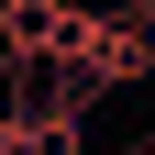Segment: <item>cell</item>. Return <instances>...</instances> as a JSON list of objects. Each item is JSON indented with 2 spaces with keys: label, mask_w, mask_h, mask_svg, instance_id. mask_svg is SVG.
I'll return each instance as SVG.
<instances>
[{
  "label": "cell",
  "mask_w": 155,
  "mask_h": 155,
  "mask_svg": "<svg viewBox=\"0 0 155 155\" xmlns=\"http://www.w3.org/2000/svg\"><path fill=\"white\" fill-rule=\"evenodd\" d=\"M89 45V0H11L0 11V89H22L33 67H67Z\"/></svg>",
  "instance_id": "obj_1"
},
{
  "label": "cell",
  "mask_w": 155,
  "mask_h": 155,
  "mask_svg": "<svg viewBox=\"0 0 155 155\" xmlns=\"http://www.w3.org/2000/svg\"><path fill=\"white\" fill-rule=\"evenodd\" d=\"M78 67L100 78V89H144V78H155V22L100 0V11H89V45H78Z\"/></svg>",
  "instance_id": "obj_2"
},
{
  "label": "cell",
  "mask_w": 155,
  "mask_h": 155,
  "mask_svg": "<svg viewBox=\"0 0 155 155\" xmlns=\"http://www.w3.org/2000/svg\"><path fill=\"white\" fill-rule=\"evenodd\" d=\"M111 11H144V22H155V0H111Z\"/></svg>",
  "instance_id": "obj_3"
},
{
  "label": "cell",
  "mask_w": 155,
  "mask_h": 155,
  "mask_svg": "<svg viewBox=\"0 0 155 155\" xmlns=\"http://www.w3.org/2000/svg\"><path fill=\"white\" fill-rule=\"evenodd\" d=\"M0 11H11V0H0Z\"/></svg>",
  "instance_id": "obj_4"
}]
</instances>
